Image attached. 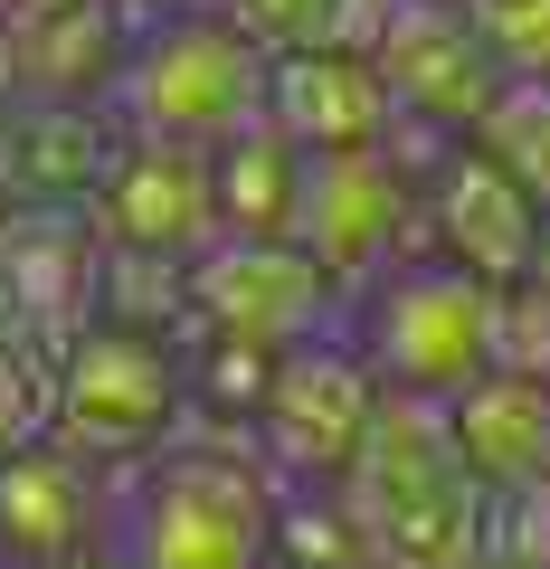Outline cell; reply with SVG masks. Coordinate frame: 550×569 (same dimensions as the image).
<instances>
[{"mask_svg":"<svg viewBox=\"0 0 550 569\" xmlns=\"http://www.w3.org/2000/svg\"><path fill=\"white\" fill-rule=\"evenodd\" d=\"M276 503L286 485L238 427H181V447L114 475V541L123 569H276Z\"/></svg>","mask_w":550,"mask_h":569,"instance_id":"obj_1","label":"cell"},{"mask_svg":"<svg viewBox=\"0 0 550 569\" xmlns=\"http://www.w3.org/2000/svg\"><path fill=\"white\" fill-rule=\"evenodd\" d=\"M332 503L351 512L370 569H474L484 560V485L466 475V456L447 437V399L380 389L370 447L351 456Z\"/></svg>","mask_w":550,"mask_h":569,"instance_id":"obj_2","label":"cell"},{"mask_svg":"<svg viewBox=\"0 0 550 569\" xmlns=\"http://www.w3.org/2000/svg\"><path fill=\"white\" fill-rule=\"evenodd\" d=\"M266 58L228 10H171V20H133V48H123L114 77V123L133 142H181V152H219L228 133L266 114Z\"/></svg>","mask_w":550,"mask_h":569,"instance_id":"obj_3","label":"cell"},{"mask_svg":"<svg viewBox=\"0 0 550 569\" xmlns=\"http://www.w3.org/2000/svg\"><path fill=\"white\" fill-rule=\"evenodd\" d=\"M190 427V351L171 332L133 323H86L58 342V408H48V447L96 466L104 485L181 447Z\"/></svg>","mask_w":550,"mask_h":569,"instance_id":"obj_4","label":"cell"},{"mask_svg":"<svg viewBox=\"0 0 550 569\" xmlns=\"http://www.w3.org/2000/svg\"><path fill=\"white\" fill-rule=\"evenodd\" d=\"M351 342L399 399H456L493 370V284L456 276L447 257H408L351 295Z\"/></svg>","mask_w":550,"mask_h":569,"instance_id":"obj_5","label":"cell"},{"mask_svg":"<svg viewBox=\"0 0 550 569\" xmlns=\"http://www.w3.org/2000/svg\"><path fill=\"white\" fill-rule=\"evenodd\" d=\"M437 142L428 133H389L370 152H304V190H294V247L323 266L342 295L380 284L389 266L428 257L418 238V171Z\"/></svg>","mask_w":550,"mask_h":569,"instance_id":"obj_6","label":"cell"},{"mask_svg":"<svg viewBox=\"0 0 550 569\" xmlns=\"http://www.w3.org/2000/svg\"><path fill=\"white\" fill-rule=\"evenodd\" d=\"M370 418H380V370L361 361L351 332H323V342H294L266 370L247 447L266 456V475L286 493H332L351 475V456L370 447Z\"/></svg>","mask_w":550,"mask_h":569,"instance_id":"obj_7","label":"cell"},{"mask_svg":"<svg viewBox=\"0 0 550 569\" xmlns=\"http://www.w3.org/2000/svg\"><path fill=\"white\" fill-rule=\"evenodd\" d=\"M342 323H351V295L294 238H209L190 257V332L181 342H228V351L286 361L294 342H323Z\"/></svg>","mask_w":550,"mask_h":569,"instance_id":"obj_8","label":"cell"},{"mask_svg":"<svg viewBox=\"0 0 550 569\" xmlns=\"http://www.w3.org/2000/svg\"><path fill=\"white\" fill-rule=\"evenodd\" d=\"M370 67L399 104V133H428V142H466L484 123V104L503 96V67L484 58V39L466 29L456 0H399L389 29L370 39Z\"/></svg>","mask_w":550,"mask_h":569,"instance_id":"obj_9","label":"cell"},{"mask_svg":"<svg viewBox=\"0 0 550 569\" xmlns=\"http://www.w3.org/2000/svg\"><path fill=\"white\" fill-rule=\"evenodd\" d=\"M418 238H428V257H447L456 276H474V284L503 295V284L531 276L541 200H522L474 142H437L428 171H418Z\"/></svg>","mask_w":550,"mask_h":569,"instance_id":"obj_10","label":"cell"},{"mask_svg":"<svg viewBox=\"0 0 550 569\" xmlns=\"http://www.w3.org/2000/svg\"><path fill=\"white\" fill-rule=\"evenodd\" d=\"M86 219H96V238L123 247V257H171V266H190L209 238H219L209 152H181V142H133V133H123V152H114V171H104V190L86 200Z\"/></svg>","mask_w":550,"mask_h":569,"instance_id":"obj_11","label":"cell"},{"mask_svg":"<svg viewBox=\"0 0 550 569\" xmlns=\"http://www.w3.org/2000/svg\"><path fill=\"white\" fill-rule=\"evenodd\" d=\"M96 266L104 238L86 209H10L0 219V313L58 351L67 332L96 323Z\"/></svg>","mask_w":550,"mask_h":569,"instance_id":"obj_12","label":"cell"},{"mask_svg":"<svg viewBox=\"0 0 550 569\" xmlns=\"http://www.w3.org/2000/svg\"><path fill=\"white\" fill-rule=\"evenodd\" d=\"M266 123L294 152H370L399 133V104H389L380 67L351 48H276L266 58Z\"/></svg>","mask_w":550,"mask_h":569,"instance_id":"obj_13","label":"cell"},{"mask_svg":"<svg viewBox=\"0 0 550 569\" xmlns=\"http://www.w3.org/2000/svg\"><path fill=\"white\" fill-rule=\"evenodd\" d=\"M104 522H114V485L67 447H29L0 466V569H58L96 550Z\"/></svg>","mask_w":550,"mask_h":569,"instance_id":"obj_14","label":"cell"},{"mask_svg":"<svg viewBox=\"0 0 550 569\" xmlns=\"http://www.w3.org/2000/svg\"><path fill=\"white\" fill-rule=\"evenodd\" d=\"M123 152L114 104H20L0 133V190L10 209H86Z\"/></svg>","mask_w":550,"mask_h":569,"instance_id":"obj_15","label":"cell"},{"mask_svg":"<svg viewBox=\"0 0 550 569\" xmlns=\"http://www.w3.org/2000/svg\"><path fill=\"white\" fill-rule=\"evenodd\" d=\"M10 48H20L29 104H104L123 77V48H133V20H123V0H48L10 20Z\"/></svg>","mask_w":550,"mask_h":569,"instance_id":"obj_16","label":"cell"},{"mask_svg":"<svg viewBox=\"0 0 550 569\" xmlns=\"http://www.w3.org/2000/svg\"><path fill=\"white\" fill-rule=\"evenodd\" d=\"M447 437H456V456H466V475L484 493L541 485V475H550V380L484 370L474 389L447 399Z\"/></svg>","mask_w":550,"mask_h":569,"instance_id":"obj_17","label":"cell"},{"mask_svg":"<svg viewBox=\"0 0 550 569\" xmlns=\"http://www.w3.org/2000/svg\"><path fill=\"white\" fill-rule=\"evenodd\" d=\"M209 190H219V238H294V190H304V152L276 123H247L209 152Z\"/></svg>","mask_w":550,"mask_h":569,"instance_id":"obj_18","label":"cell"},{"mask_svg":"<svg viewBox=\"0 0 550 569\" xmlns=\"http://www.w3.org/2000/svg\"><path fill=\"white\" fill-rule=\"evenodd\" d=\"M466 142L522 190V200L550 209V77H503V96L484 104V123H474Z\"/></svg>","mask_w":550,"mask_h":569,"instance_id":"obj_19","label":"cell"},{"mask_svg":"<svg viewBox=\"0 0 550 569\" xmlns=\"http://www.w3.org/2000/svg\"><path fill=\"white\" fill-rule=\"evenodd\" d=\"M48 408H58V351L39 332L0 323V466L48 447Z\"/></svg>","mask_w":550,"mask_h":569,"instance_id":"obj_20","label":"cell"},{"mask_svg":"<svg viewBox=\"0 0 550 569\" xmlns=\"http://www.w3.org/2000/svg\"><path fill=\"white\" fill-rule=\"evenodd\" d=\"M503 77H550V0H456Z\"/></svg>","mask_w":550,"mask_h":569,"instance_id":"obj_21","label":"cell"},{"mask_svg":"<svg viewBox=\"0 0 550 569\" xmlns=\"http://www.w3.org/2000/svg\"><path fill=\"white\" fill-rule=\"evenodd\" d=\"M484 560L493 569H550V475L484 493Z\"/></svg>","mask_w":550,"mask_h":569,"instance_id":"obj_22","label":"cell"},{"mask_svg":"<svg viewBox=\"0 0 550 569\" xmlns=\"http://www.w3.org/2000/svg\"><path fill=\"white\" fill-rule=\"evenodd\" d=\"M493 370H522V380H550V284L522 276L493 295Z\"/></svg>","mask_w":550,"mask_h":569,"instance_id":"obj_23","label":"cell"},{"mask_svg":"<svg viewBox=\"0 0 550 569\" xmlns=\"http://www.w3.org/2000/svg\"><path fill=\"white\" fill-rule=\"evenodd\" d=\"M29 104V86H20V48H10V20H0V133H10V114Z\"/></svg>","mask_w":550,"mask_h":569,"instance_id":"obj_24","label":"cell"},{"mask_svg":"<svg viewBox=\"0 0 550 569\" xmlns=\"http://www.w3.org/2000/svg\"><path fill=\"white\" fill-rule=\"evenodd\" d=\"M171 10H200V0H123V20H171Z\"/></svg>","mask_w":550,"mask_h":569,"instance_id":"obj_25","label":"cell"},{"mask_svg":"<svg viewBox=\"0 0 550 569\" xmlns=\"http://www.w3.org/2000/svg\"><path fill=\"white\" fill-rule=\"evenodd\" d=\"M58 569H123V560H114V541H96V550H77V560H58Z\"/></svg>","mask_w":550,"mask_h":569,"instance_id":"obj_26","label":"cell"},{"mask_svg":"<svg viewBox=\"0 0 550 569\" xmlns=\"http://www.w3.org/2000/svg\"><path fill=\"white\" fill-rule=\"evenodd\" d=\"M531 276L550 284V209H541V247H531Z\"/></svg>","mask_w":550,"mask_h":569,"instance_id":"obj_27","label":"cell"},{"mask_svg":"<svg viewBox=\"0 0 550 569\" xmlns=\"http://www.w3.org/2000/svg\"><path fill=\"white\" fill-rule=\"evenodd\" d=\"M20 10H48V0H0V20H20Z\"/></svg>","mask_w":550,"mask_h":569,"instance_id":"obj_28","label":"cell"},{"mask_svg":"<svg viewBox=\"0 0 550 569\" xmlns=\"http://www.w3.org/2000/svg\"><path fill=\"white\" fill-rule=\"evenodd\" d=\"M0 219H10V190H0Z\"/></svg>","mask_w":550,"mask_h":569,"instance_id":"obj_29","label":"cell"},{"mask_svg":"<svg viewBox=\"0 0 550 569\" xmlns=\"http://www.w3.org/2000/svg\"><path fill=\"white\" fill-rule=\"evenodd\" d=\"M474 569H493V560H474Z\"/></svg>","mask_w":550,"mask_h":569,"instance_id":"obj_30","label":"cell"}]
</instances>
